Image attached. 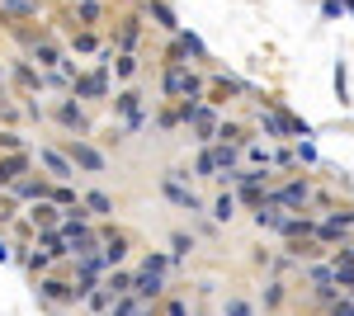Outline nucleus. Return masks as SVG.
I'll list each match as a JSON object with an SVG mask.
<instances>
[{
  "instance_id": "nucleus-1",
  "label": "nucleus",
  "mask_w": 354,
  "mask_h": 316,
  "mask_svg": "<svg viewBox=\"0 0 354 316\" xmlns=\"http://www.w3.org/2000/svg\"><path fill=\"white\" fill-rule=\"evenodd\" d=\"M165 198H170V203H180V208H198V198H194V189H185L180 185V180H175V175H165Z\"/></svg>"
},
{
  "instance_id": "nucleus-2",
  "label": "nucleus",
  "mask_w": 354,
  "mask_h": 316,
  "mask_svg": "<svg viewBox=\"0 0 354 316\" xmlns=\"http://www.w3.org/2000/svg\"><path fill=\"white\" fill-rule=\"evenodd\" d=\"M133 292H137V297H156V292H161V274H156V269H147V274L133 284Z\"/></svg>"
},
{
  "instance_id": "nucleus-3",
  "label": "nucleus",
  "mask_w": 354,
  "mask_h": 316,
  "mask_svg": "<svg viewBox=\"0 0 354 316\" xmlns=\"http://www.w3.org/2000/svg\"><path fill=\"white\" fill-rule=\"evenodd\" d=\"M71 156H76V165H85V170H104V156H100V151H90V147H81V142L71 147Z\"/></svg>"
},
{
  "instance_id": "nucleus-4",
  "label": "nucleus",
  "mask_w": 354,
  "mask_h": 316,
  "mask_svg": "<svg viewBox=\"0 0 354 316\" xmlns=\"http://www.w3.org/2000/svg\"><path fill=\"white\" fill-rule=\"evenodd\" d=\"M38 160H43V165H48V170H53L57 180H71V165H66V160L57 156V151H48V147H43V151H38Z\"/></svg>"
},
{
  "instance_id": "nucleus-5",
  "label": "nucleus",
  "mask_w": 354,
  "mask_h": 316,
  "mask_svg": "<svg viewBox=\"0 0 354 316\" xmlns=\"http://www.w3.org/2000/svg\"><path fill=\"white\" fill-rule=\"evenodd\" d=\"M165 90H170V95H185V90H189V95H194V76H185V71H170V76H165Z\"/></svg>"
},
{
  "instance_id": "nucleus-6",
  "label": "nucleus",
  "mask_w": 354,
  "mask_h": 316,
  "mask_svg": "<svg viewBox=\"0 0 354 316\" xmlns=\"http://www.w3.org/2000/svg\"><path fill=\"white\" fill-rule=\"evenodd\" d=\"M137 104H142V95H133V90H128V95L118 100V113H128V118H133V128H142V118H137Z\"/></svg>"
},
{
  "instance_id": "nucleus-7",
  "label": "nucleus",
  "mask_w": 354,
  "mask_h": 316,
  "mask_svg": "<svg viewBox=\"0 0 354 316\" xmlns=\"http://www.w3.org/2000/svg\"><path fill=\"white\" fill-rule=\"evenodd\" d=\"M302 198H307V185H288L274 194V203H302Z\"/></svg>"
},
{
  "instance_id": "nucleus-8",
  "label": "nucleus",
  "mask_w": 354,
  "mask_h": 316,
  "mask_svg": "<svg viewBox=\"0 0 354 316\" xmlns=\"http://www.w3.org/2000/svg\"><path fill=\"white\" fill-rule=\"evenodd\" d=\"M232 212H236V198H232V194H222L218 203H213V217H218V222H232Z\"/></svg>"
},
{
  "instance_id": "nucleus-9",
  "label": "nucleus",
  "mask_w": 354,
  "mask_h": 316,
  "mask_svg": "<svg viewBox=\"0 0 354 316\" xmlns=\"http://www.w3.org/2000/svg\"><path fill=\"white\" fill-rule=\"evenodd\" d=\"M335 284H350V288H354V260H350V255L335 260Z\"/></svg>"
},
{
  "instance_id": "nucleus-10",
  "label": "nucleus",
  "mask_w": 354,
  "mask_h": 316,
  "mask_svg": "<svg viewBox=\"0 0 354 316\" xmlns=\"http://www.w3.org/2000/svg\"><path fill=\"white\" fill-rule=\"evenodd\" d=\"M227 316H255V307L241 302V297H227Z\"/></svg>"
},
{
  "instance_id": "nucleus-11",
  "label": "nucleus",
  "mask_w": 354,
  "mask_h": 316,
  "mask_svg": "<svg viewBox=\"0 0 354 316\" xmlns=\"http://www.w3.org/2000/svg\"><path fill=\"white\" fill-rule=\"evenodd\" d=\"M335 95H340V104H350V85H345V62L335 66Z\"/></svg>"
},
{
  "instance_id": "nucleus-12",
  "label": "nucleus",
  "mask_w": 354,
  "mask_h": 316,
  "mask_svg": "<svg viewBox=\"0 0 354 316\" xmlns=\"http://www.w3.org/2000/svg\"><path fill=\"white\" fill-rule=\"evenodd\" d=\"M100 260H104V264H118V260H123V241H109V245H104V255H100Z\"/></svg>"
},
{
  "instance_id": "nucleus-13",
  "label": "nucleus",
  "mask_w": 354,
  "mask_h": 316,
  "mask_svg": "<svg viewBox=\"0 0 354 316\" xmlns=\"http://www.w3.org/2000/svg\"><path fill=\"white\" fill-rule=\"evenodd\" d=\"M330 316H354V297H340V302H330Z\"/></svg>"
},
{
  "instance_id": "nucleus-14",
  "label": "nucleus",
  "mask_w": 354,
  "mask_h": 316,
  "mask_svg": "<svg viewBox=\"0 0 354 316\" xmlns=\"http://www.w3.org/2000/svg\"><path fill=\"white\" fill-rule=\"evenodd\" d=\"M19 170H24V160H5V165H0V180H15Z\"/></svg>"
},
{
  "instance_id": "nucleus-15",
  "label": "nucleus",
  "mask_w": 354,
  "mask_h": 316,
  "mask_svg": "<svg viewBox=\"0 0 354 316\" xmlns=\"http://www.w3.org/2000/svg\"><path fill=\"white\" fill-rule=\"evenodd\" d=\"M90 208H95V212H109L113 203H109V198H104V194H90Z\"/></svg>"
},
{
  "instance_id": "nucleus-16",
  "label": "nucleus",
  "mask_w": 354,
  "mask_h": 316,
  "mask_svg": "<svg viewBox=\"0 0 354 316\" xmlns=\"http://www.w3.org/2000/svg\"><path fill=\"white\" fill-rule=\"evenodd\" d=\"M151 10H156V19H161L165 28H175V15H170V10H165V5H151Z\"/></svg>"
},
{
  "instance_id": "nucleus-17",
  "label": "nucleus",
  "mask_w": 354,
  "mask_h": 316,
  "mask_svg": "<svg viewBox=\"0 0 354 316\" xmlns=\"http://www.w3.org/2000/svg\"><path fill=\"white\" fill-rule=\"evenodd\" d=\"M5 10H19L24 15V10H33V0H5Z\"/></svg>"
},
{
  "instance_id": "nucleus-18",
  "label": "nucleus",
  "mask_w": 354,
  "mask_h": 316,
  "mask_svg": "<svg viewBox=\"0 0 354 316\" xmlns=\"http://www.w3.org/2000/svg\"><path fill=\"white\" fill-rule=\"evenodd\" d=\"M5 260H10V245H5V241H0V264H5Z\"/></svg>"
},
{
  "instance_id": "nucleus-19",
  "label": "nucleus",
  "mask_w": 354,
  "mask_h": 316,
  "mask_svg": "<svg viewBox=\"0 0 354 316\" xmlns=\"http://www.w3.org/2000/svg\"><path fill=\"white\" fill-rule=\"evenodd\" d=\"M345 10H354V0H345Z\"/></svg>"
},
{
  "instance_id": "nucleus-20",
  "label": "nucleus",
  "mask_w": 354,
  "mask_h": 316,
  "mask_svg": "<svg viewBox=\"0 0 354 316\" xmlns=\"http://www.w3.org/2000/svg\"><path fill=\"white\" fill-rule=\"evenodd\" d=\"M345 255H350V260H354V250H345Z\"/></svg>"
}]
</instances>
